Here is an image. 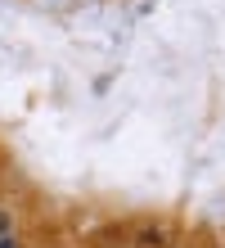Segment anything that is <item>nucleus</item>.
<instances>
[{"mask_svg": "<svg viewBox=\"0 0 225 248\" xmlns=\"http://www.w3.org/2000/svg\"><path fill=\"white\" fill-rule=\"evenodd\" d=\"M0 235H14V217H9L5 208H0Z\"/></svg>", "mask_w": 225, "mask_h": 248, "instance_id": "obj_1", "label": "nucleus"}, {"mask_svg": "<svg viewBox=\"0 0 225 248\" xmlns=\"http://www.w3.org/2000/svg\"><path fill=\"white\" fill-rule=\"evenodd\" d=\"M0 248H18V239H14V235H0Z\"/></svg>", "mask_w": 225, "mask_h": 248, "instance_id": "obj_2", "label": "nucleus"}]
</instances>
